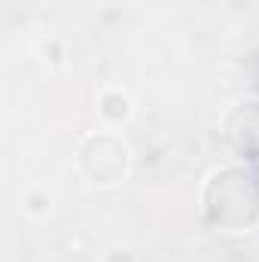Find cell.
Returning <instances> with one entry per match:
<instances>
[{
  "instance_id": "obj_1",
  "label": "cell",
  "mask_w": 259,
  "mask_h": 262,
  "mask_svg": "<svg viewBox=\"0 0 259 262\" xmlns=\"http://www.w3.org/2000/svg\"><path fill=\"white\" fill-rule=\"evenodd\" d=\"M204 220L220 232H247L259 223V177L247 165H229L210 174L201 192Z\"/></svg>"
},
{
  "instance_id": "obj_2",
  "label": "cell",
  "mask_w": 259,
  "mask_h": 262,
  "mask_svg": "<svg viewBox=\"0 0 259 262\" xmlns=\"http://www.w3.org/2000/svg\"><path fill=\"white\" fill-rule=\"evenodd\" d=\"M76 162H79V171L92 183L113 186L128 174L131 152H128V143L119 134L104 131V134H92V137L82 140V146L76 152Z\"/></svg>"
},
{
  "instance_id": "obj_3",
  "label": "cell",
  "mask_w": 259,
  "mask_h": 262,
  "mask_svg": "<svg viewBox=\"0 0 259 262\" xmlns=\"http://www.w3.org/2000/svg\"><path fill=\"white\" fill-rule=\"evenodd\" d=\"M223 137L238 156L259 159V101H241L232 107L223 122Z\"/></svg>"
},
{
  "instance_id": "obj_4",
  "label": "cell",
  "mask_w": 259,
  "mask_h": 262,
  "mask_svg": "<svg viewBox=\"0 0 259 262\" xmlns=\"http://www.w3.org/2000/svg\"><path fill=\"white\" fill-rule=\"evenodd\" d=\"M101 116L110 119V122H122L128 116V98L119 95V92H107L101 98Z\"/></svg>"
}]
</instances>
